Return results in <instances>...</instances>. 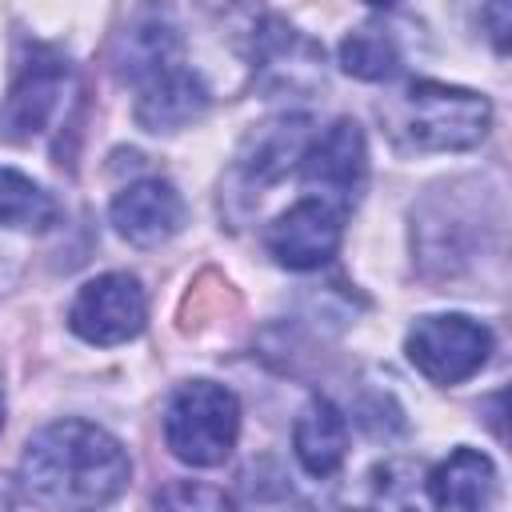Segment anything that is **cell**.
<instances>
[{
    "instance_id": "cell-1",
    "label": "cell",
    "mask_w": 512,
    "mask_h": 512,
    "mask_svg": "<svg viewBox=\"0 0 512 512\" xmlns=\"http://www.w3.org/2000/svg\"><path fill=\"white\" fill-rule=\"evenodd\" d=\"M20 480L44 508L96 512L128 488L132 460L124 444L100 424L56 420L28 440L20 456Z\"/></svg>"
},
{
    "instance_id": "cell-2",
    "label": "cell",
    "mask_w": 512,
    "mask_h": 512,
    "mask_svg": "<svg viewBox=\"0 0 512 512\" xmlns=\"http://www.w3.org/2000/svg\"><path fill=\"white\" fill-rule=\"evenodd\" d=\"M388 132L416 152H464L488 136L492 104L456 84L440 80H412L404 84L392 104H380Z\"/></svg>"
},
{
    "instance_id": "cell-3",
    "label": "cell",
    "mask_w": 512,
    "mask_h": 512,
    "mask_svg": "<svg viewBox=\"0 0 512 512\" xmlns=\"http://www.w3.org/2000/svg\"><path fill=\"white\" fill-rule=\"evenodd\" d=\"M240 436V400L212 380H188L164 408V440L176 460L216 468L232 456Z\"/></svg>"
},
{
    "instance_id": "cell-4",
    "label": "cell",
    "mask_w": 512,
    "mask_h": 512,
    "mask_svg": "<svg viewBox=\"0 0 512 512\" xmlns=\"http://www.w3.org/2000/svg\"><path fill=\"white\" fill-rule=\"evenodd\" d=\"M404 352H408L412 368L424 372L432 384H460L488 364L492 332L464 312L420 316L408 328Z\"/></svg>"
},
{
    "instance_id": "cell-5",
    "label": "cell",
    "mask_w": 512,
    "mask_h": 512,
    "mask_svg": "<svg viewBox=\"0 0 512 512\" xmlns=\"http://www.w3.org/2000/svg\"><path fill=\"white\" fill-rule=\"evenodd\" d=\"M72 88V68L60 52L52 48H32V56L20 64L4 104H0V140L8 144H28L44 136L56 116L64 112Z\"/></svg>"
},
{
    "instance_id": "cell-6",
    "label": "cell",
    "mask_w": 512,
    "mask_h": 512,
    "mask_svg": "<svg viewBox=\"0 0 512 512\" xmlns=\"http://www.w3.org/2000/svg\"><path fill=\"white\" fill-rule=\"evenodd\" d=\"M300 176L316 200L332 204L336 212H348L368 184V144L360 124L340 116L320 136H312L300 156Z\"/></svg>"
},
{
    "instance_id": "cell-7",
    "label": "cell",
    "mask_w": 512,
    "mask_h": 512,
    "mask_svg": "<svg viewBox=\"0 0 512 512\" xmlns=\"http://www.w3.org/2000/svg\"><path fill=\"white\" fill-rule=\"evenodd\" d=\"M144 320H148V300H144L140 280L128 272L92 276L68 308V328L80 340L100 344V348L140 336Z\"/></svg>"
},
{
    "instance_id": "cell-8",
    "label": "cell",
    "mask_w": 512,
    "mask_h": 512,
    "mask_svg": "<svg viewBox=\"0 0 512 512\" xmlns=\"http://www.w3.org/2000/svg\"><path fill=\"white\" fill-rule=\"evenodd\" d=\"M340 236H344V212H336L316 196H304L268 224L264 244L280 268L312 272L340 252Z\"/></svg>"
},
{
    "instance_id": "cell-9",
    "label": "cell",
    "mask_w": 512,
    "mask_h": 512,
    "mask_svg": "<svg viewBox=\"0 0 512 512\" xmlns=\"http://www.w3.org/2000/svg\"><path fill=\"white\" fill-rule=\"evenodd\" d=\"M112 228L136 248H156L172 240L184 228V200L176 184L164 176H144L120 188L112 200Z\"/></svg>"
},
{
    "instance_id": "cell-10",
    "label": "cell",
    "mask_w": 512,
    "mask_h": 512,
    "mask_svg": "<svg viewBox=\"0 0 512 512\" xmlns=\"http://www.w3.org/2000/svg\"><path fill=\"white\" fill-rule=\"evenodd\" d=\"M256 72L276 92H304L324 84V52L292 24L268 16L256 32Z\"/></svg>"
},
{
    "instance_id": "cell-11",
    "label": "cell",
    "mask_w": 512,
    "mask_h": 512,
    "mask_svg": "<svg viewBox=\"0 0 512 512\" xmlns=\"http://www.w3.org/2000/svg\"><path fill=\"white\" fill-rule=\"evenodd\" d=\"M344 512H436L424 464L400 456L368 468L344 500Z\"/></svg>"
},
{
    "instance_id": "cell-12",
    "label": "cell",
    "mask_w": 512,
    "mask_h": 512,
    "mask_svg": "<svg viewBox=\"0 0 512 512\" xmlns=\"http://www.w3.org/2000/svg\"><path fill=\"white\" fill-rule=\"evenodd\" d=\"M112 68L124 84H148L172 68H180V32L172 24H164L160 16H144L136 24H128L116 36L112 48Z\"/></svg>"
},
{
    "instance_id": "cell-13",
    "label": "cell",
    "mask_w": 512,
    "mask_h": 512,
    "mask_svg": "<svg viewBox=\"0 0 512 512\" xmlns=\"http://www.w3.org/2000/svg\"><path fill=\"white\" fill-rule=\"evenodd\" d=\"M208 104H212V96H208L204 80L188 68H172L140 88L136 120L148 132H180L192 120H200L208 112Z\"/></svg>"
},
{
    "instance_id": "cell-14",
    "label": "cell",
    "mask_w": 512,
    "mask_h": 512,
    "mask_svg": "<svg viewBox=\"0 0 512 512\" xmlns=\"http://www.w3.org/2000/svg\"><path fill=\"white\" fill-rule=\"evenodd\" d=\"M436 512H484L496 496V468L476 448H456L428 472Z\"/></svg>"
},
{
    "instance_id": "cell-15",
    "label": "cell",
    "mask_w": 512,
    "mask_h": 512,
    "mask_svg": "<svg viewBox=\"0 0 512 512\" xmlns=\"http://www.w3.org/2000/svg\"><path fill=\"white\" fill-rule=\"evenodd\" d=\"M292 452H296L300 468L308 476H316V480L332 476L344 464V456H348V424H344V416H340V408L332 400L312 396L300 408V416L292 424Z\"/></svg>"
},
{
    "instance_id": "cell-16",
    "label": "cell",
    "mask_w": 512,
    "mask_h": 512,
    "mask_svg": "<svg viewBox=\"0 0 512 512\" xmlns=\"http://www.w3.org/2000/svg\"><path fill=\"white\" fill-rule=\"evenodd\" d=\"M308 120L304 116H284V120H272V124H260L244 152H240V168L252 184H268V180H280L292 164H300L304 148H308Z\"/></svg>"
},
{
    "instance_id": "cell-17",
    "label": "cell",
    "mask_w": 512,
    "mask_h": 512,
    "mask_svg": "<svg viewBox=\"0 0 512 512\" xmlns=\"http://www.w3.org/2000/svg\"><path fill=\"white\" fill-rule=\"evenodd\" d=\"M340 64L356 80H392L404 68V52L396 44V28L388 16H368L340 44Z\"/></svg>"
},
{
    "instance_id": "cell-18",
    "label": "cell",
    "mask_w": 512,
    "mask_h": 512,
    "mask_svg": "<svg viewBox=\"0 0 512 512\" xmlns=\"http://www.w3.org/2000/svg\"><path fill=\"white\" fill-rule=\"evenodd\" d=\"M60 220V204L52 192H44L32 176L16 168H0V224L4 228H24V232H44Z\"/></svg>"
},
{
    "instance_id": "cell-19",
    "label": "cell",
    "mask_w": 512,
    "mask_h": 512,
    "mask_svg": "<svg viewBox=\"0 0 512 512\" xmlns=\"http://www.w3.org/2000/svg\"><path fill=\"white\" fill-rule=\"evenodd\" d=\"M152 512H232V500L208 484L176 480L152 496Z\"/></svg>"
},
{
    "instance_id": "cell-20",
    "label": "cell",
    "mask_w": 512,
    "mask_h": 512,
    "mask_svg": "<svg viewBox=\"0 0 512 512\" xmlns=\"http://www.w3.org/2000/svg\"><path fill=\"white\" fill-rule=\"evenodd\" d=\"M252 512H308V508H304V504H296V496H292V492L260 484V488H252Z\"/></svg>"
},
{
    "instance_id": "cell-21",
    "label": "cell",
    "mask_w": 512,
    "mask_h": 512,
    "mask_svg": "<svg viewBox=\"0 0 512 512\" xmlns=\"http://www.w3.org/2000/svg\"><path fill=\"white\" fill-rule=\"evenodd\" d=\"M0 432H4V384H0Z\"/></svg>"
}]
</instances>
